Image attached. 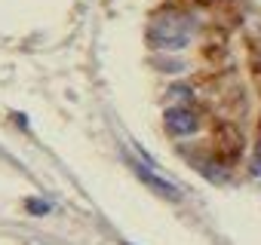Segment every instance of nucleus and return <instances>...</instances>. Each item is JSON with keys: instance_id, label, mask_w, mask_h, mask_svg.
Returning <instances> with one entry per match:
<instances>
[{"instance_id": "f03ea898", "label": "nucleus", "mask_w": 261, "mask_h": 245, "mask_svg": "<svg viewBox=\"0 0 261 245\" xmlns=\"http://www.w3.org/2000/svg\"><path fill=\"white\" fill-rule=\"evenodd\" d=\"M243 132L240 126H233V122H215L212 129V154L221 166H233L240 157H243Z\"/></svg>"}, {"instance_id": "f257e3e1", "label": "nucleus", "mask_w": 261, "mask_h": 245, "mask_svg": "<svg viewBox=\"0 0 261 245\" xmlns=\"http://www.w3.org/2000/svg\"><path fill=\"white\" fill-rule=\"evenodd\" d=\"M194 31H197L194 16L178 7H160L148 22V40L157 49H181L191 43Z\"/></svg>"}, {"instance_id": "423d86ee", "label": "nucleus", "mask_w": 261, "mask_h": 245, "mask_svg": "<svg viewBox=\"0 0 261 245\" xmlns=\"http://www.w3.org/2000/svg\"><path fill=\"white\" fill-rule=\"evenodd\" d=\"M28 208L31 211H49V205H43V202H28Z\"/></svg>"}, {"instance_id": "39448f33", "label": "nucleus", "mask_w": 261, "mask_h": 245, "mask_svg": "<svg viewBox=\"0 0 261 245\" xmlns=\"http://www.w3.org/2000/svg\"><path fill=\"white\" fill-rule=\"evenodd\" d=\"M252 175H261V119H258V144H255V157H252Z\"/></svg>"}, {"instance_id": "7ed1b4c3", "label": "nucleus", "mask_w": 261, "mask_h": 245, "mask_svg": "<svg viewBox=\"0 0 261 245\" xmlns=\"http://www.w3.org/2000/svg\"><path fill=\"white\" fill-rule=\"evenodd\" d=\"M163 126H166L169 135L188 138V135H194V132L200 129V116H197L191 107H169V110L163 113Z\"/></svg>"}, {"instance_id": "20e7f679", "label": "nucleus", "mask_w": 261, "mask_h": 245, "mask_svg": "<svg viewBox=\"0 0 261 245\" xmlns=\"http://www.w3.org/2000/svg\"><path fill=\"white\" fill-rule=\"evenodd\" d=\"M133 169H136V175H139L157 196H163V199H169V202H178V199H181V190H178L175 184H169L166 178H160L154 169H148V166H142V163H133Z\"/></svg>"}]
</instances>
